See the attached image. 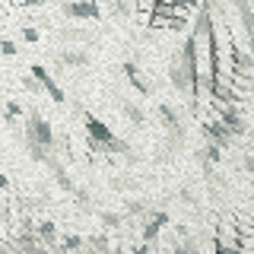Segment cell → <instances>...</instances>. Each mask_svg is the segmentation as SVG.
Returning a JSON list of instances; mask_svg holds the SVG:
<instances>
[{
	"label": "cell",
	"mask_w": 254,
	"mask_h": 254,
	"mask_svg": "<svg viewBox=\"0 0 254 254\" xmlns=\"http://www.w3.org/2000/svg\"><path fill=\"white\" fill-rule=\"evenodd\" d=\"M172 216H169V210H153L146 216V222H143V242H156L159 232H162V226H169Z\"/></svg>",
	"instance_id": "cell-1"
},
{
	"label": "cell",
	"mask_w": 254,
	"mask_h": 254,
	"mask_svg": "<svg viewBox=\"0 0 254 254\" xmlns=\"http://www.w3.org/2000/svg\"><path fill=\"white\" fill-rule=\"evenodd\" d=\"M29 127H32V137H35V143H42V146H54L51 127H48L42 118H29Z\"/></svg>",
	"instance_id": "cell-2"
},
{
	"label": "cell",
	"mask_w": 254,
	"mask_h": 254,
	"mask_svg": "<svg viewBox=\"0 0 254 254\" xmlns=\"http://www.w3.org/2000/svg\"><path fill=\"white\" fill-rule=\"evenodd\" d=\"M86 127H89V137H95V140H102V143H105V146H108V140L115 137V133H111L108 127H105V124L99 121V118H92V115H86Z\"/></svg>",
	"instance_id": "cell-3"
},
{
	"label": "cell",
	"mask_w": 254,
	"mask_h": 254,
	"mask_svg": "<svg viewBox=\"0 0 254 254\" xmlns=\"http://www.w3.org/2000/svg\"><path fill=\"white\" fill-rule=\"evenodd\" d=\"M149 213V200H143V197H130V200H124V216H146Z\"/></svg>",
	"instance_id": "cell-4"
},
{
	"label": "cell",
	"mask_w": 254,
	"mask_h": 254,
	"mask_svg": "<svg viewBox=\"0 0 254 254\" xmlns=\"http://www.w3.org/2000/svg\"><path fill=\"white\" fill-rule=\"evenodd\" d=\"M206 133L216 140V146H219V149H222V146H229V130H226L222 124H206Z\"/></svg>",
	"instance_id": "cell-5"
},
{
	"label": "cell",
	"mask_w": 254,
	"mask_h": 254,
	"mask_svg": "<svg viewBox=\"0 0 254 254\" xmlns=\"http://www.w3.org/2000/svg\"><path fill=\"white\" fill-rule=\"evenodd\" d=\"M124 219H127L124 213H111V210H102V213H99V222H102L105 229H118Z\"/></svg>",
	"instance_id": "cell-6"
},
{
	"label": "cell",
	"mask_w": 254,
	"mask_h": 254,
	"mask_svg": "<svg viewBox=\"0 0 254 254\" xmlns=\"http://www.w3.org/2000/svg\"><path fill=\"white\" fill-rule=\"evenodd\" d=\"M213 251H216V254H245L242 248H238V245H226V242H222L219 235L213 238Z\"/></svg>",
	"instance_id": "cell-7"
},
{
	"label": "cell",
	"mask_w": 254,
	"mask_h": 254,
	"mask_svg": "<svg viewBox=\"0 0 254 254\" xmlns=\"http://www.w3.org/2000/svg\"><path fill=\"white\" fill-rule=\"evenodd\" d=\"M38 235H42L45 242H54V238H58V226H54V219H45L42 226H38Z\"/></svg>",
	"instance_id": "cell-8"
},
{
	"label": "cell",
	"mask_w": 254,
	"mask_h": 254,
	"mask_svg": "<svg viewBox=\"0 0 254 254\" xmlns=\"http://www.w3.org/2000/svg\"><path fill=\"white\" fill-rule=\"evenodd\" d=\"M70 194H73V200L83 206V210H89V203H92V200H89V190H86V188H73Z\"/></svg>",
	"instance_id": "cell-9"
},
{
	"label": "cell",
	"mask_w": 254,
	"mask_h": 254,
	"mask_svg": "<svg viewBox=\"0 0 254 254\" xmlns=\"http://www.w3.org/2000/svg\"><path fill=\"white\" fill-rule=\"evenodd\" d=\"M89 245L95 248V254H105V251H108V238H105V235H95V238H89Z\"/></svg>",
	"instance_id": "cell-10"
},
{
	"label": "cell",
	"mask_w": 254,
	"mask_h": 254,
	"mask_svg": "<svg viewBox=\"0 0 254 254\" xmlns=\"http://www.w3.org/2000/svg\"><path fill=\"white\" fill-rule=\"evenodd\" d=\"M200 156L206 159V162H219V159H222V153H219V146H206V149H200Z\"/></svg>",
	"instance_id": "cell-11"
},
{
	"label": "cell",
	"mask_w": 254,
	"mask_h": 254,
	"mask_svg": "<svg viewBox=\"0 0 254 254\" xmlns=\"http://www.w3.org/2000/svg\"><path fill=\"white\" fill-rule=\"evenodd\" d=\"M64 248H67V251H79V248H83V238H79V235H67V238H64Z\"/></svg>",
	"instance_id": "cell-12"
},
{
	"label": "cell",
	"mask_w": 254,
	"mask_h": 254,
	"mask_svg": "<svg viewBox=\"0 0 254 254\" xmlns=\"http://www.w3.org/2000/svg\"><path fill=\"white\" fill-rule=\"evenodd\" d=\"M178 197H181V200H185L188 206H197V203H200V200H197V197H194V194H190V190H188V188H178Z\"/></svg>",
	"instance_id": "cell-13"
},
{
	"label": "cell",
	"mask_w": 254,
	"mask_h": 254,
	"mask_svg": "<svg viewBox=\"0 0 254 254\" xmlns=\"http://www.w3.org/2000/svg\"><path fill=\"white\" fill-rule=\"evenodd\" d=\"M124 115L130 118V121H143V115H140V108H133V105H127L124 108Z\"/></svg>",
	"instance_id": "cell-14"
},
{
	"label": "cell",
	"mask_w": 254,
	"mask_h": 254,
	"mask_svg": "<svg viewBox=\"0 0 254 254\" xmlns=\"http://www.w3.org/2000/svg\"><path fill=\"white\" fill-rule=\"evenodd\" d=\"M115 188H127V190H137L140 185H137V181H130V178H127V181H124V178H118V181H115Z\"/></svg>",
	"instance_id": "cell-15"
},
{
	"label": "cell",
	"mask_w": 254,
	"mask_h": 254,
	"mask_svg": "<svg viewBox=\"0 0 254 254\" xmlns=\"http://www.w3.org/2000/svg\"><path fill=\"white\" fill-rule=\"evenodd\" d=\"M242 165H245V172H248V175H254V156H245Z\"/></svg>",
	"instance_id": "cell-16"
},
{
	"label": "cell",
	"mask_w": 254,
	"mask_h": 254,
	"mask_svg": "<svg viewBox=\"0 0 254 254\" xmlns=\"http://www.w3.org/2000/svg\"><path fill=\"white\" fill-rule=\"evenodd\" d=\"M130 254H149V242H143V245H140V248H133Z\"/></svg>",
	"instance_id": "cell-17"
},
{
	"label": "cell",
	"mask_w": 254,
	"mask_h": 254,
	"mask_svg": "<svg viewBox=\"0 0 254 254\" xmlns=\"http://www.w3.org/2000/svg\"><path fill=\"white\" fill-rule=\"evenodd\" d=\"M10 188V178H6V175H0V190H6Z\"/></svg>",
	"instance_id": "cell-18"
},
{
	"label": "cell",
	"mask_w": 254,
	"mask_h": 254,
	"mask_svg": "<svg viewBox=\"0 0 254 254\" xmlns=\"http://www.w3.org/2000/svg\"><path fill=\"white\" fill-rule=\"evenodd\" d=\"M172 254H188V251H185V245H178V242H175V248H172Z\"/></svg>",
	"instance_id": "cell-19"
}]
</instances>
